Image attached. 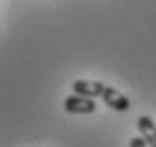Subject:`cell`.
<instances>
[{
    "label": "cell",
    "instance_id": "cell-1",
    "mask_svg": "<svg viewBox=\"0 0 156 147\" xmlns=\"http://www.w3.org/2000/svg\"><path fill=\"white\" fill-rule=\"evenodd\" d=\"M63 109H66L68 113H95V102H93V97H84V95H77L75 93L73 97H66L63 100Z\"/></svg>",
    "mask_w": 156,
    "mask_h": 147
},
{
    "label": "cell",
    "instance_id": "cell-2",
    "mask_svg": "<svg viewBox=\"0 0 156 147\" xmlns=\"http://www.w3.org/2000/svg\"><path fill=\"white\" fill-rule=\"evenodd\" d=\"M102 100H104V104L109 106V109H113V111H120V113L129 111V106H131L129 97L122 95L120 91L111 88V86H106V88H104V93H102Z\"/></svg>",
    "mask_w": 156,
    "mask_h": 147
},
{
    "label": "cell",
    "instance_id": "cell-3",
    "mask_svg": "<svg viewBox=\"0 0 156 147\" xmlns=\"http://www.w3.org/2000/svg\"><path fill=\"white\" fill-rule=\"evenodd\" d=\"M106 86L102 81H93V79H77L73 84V91L77 95H84V97H102Z\"/></svg>",
    "mask_w": 156,
    "mask_h": 147
},
{
    "label": "cell",
    "instance_id": "cell-4",
    "mask_svg": "<svg viewBox=\"0 0 156 147\" xmlns=\"http://www.w3.org/2000/svg\"><path fill=\"white\" fill-rule=\"evenodd\" d=\"M136 127H138V134L145 138V143L149 147H156V124L149 116H140L136 120Z\"/></svg>",
    "mask_w": 156,
    "mask_h": 147
},
{
    "label": "cell",
    "instance_id": "cell-5",
    "mask_svg": "<svg viewBox=\"0 0 156 147\" xmlns=\"http://www.w3.org/2000/svg\"><path fill=\"white\" fill-rule=\"evenodd\" d=\"M129 147H147V143H145V138L138 134V136H133V138L129 140Z\"/></svg>",
    "mask_w": 156,
    "mask_h": 147
}]
</instances>
